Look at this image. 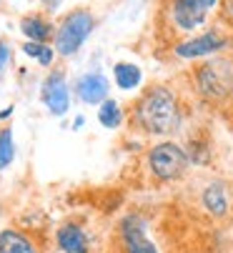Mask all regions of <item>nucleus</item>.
<instances>
[{"label": "nucleus", "instance_id": "f257e3e1", "mask_svg": "<svg viewBox=\"0 0 233 253\" xmlns=\"http://www.w3.org/2000/svg\"><path fill=\"white\" fill-rule=\"evenodd\" d=\"M136 123L153 135L173 133L181 126V108L176 95L163 85L150 88L136 105Z\"/></svg>", "mask_w": 233, "mask_h": 253}, {"label": "nucleus", "instance_id": "f03ea898", "mask_svg": "<svg viewBox=\"0 0 233 253\" xmlns=\"http://www.w3.org/2000/svg\"><path fill=\"white\" fill-rule=\"evenodd\" d=\"M198 93L208 100H223L233 93V65L228 60H211L196 70Z\"/></svg>", "mask_w": 233, "mask_h": 253}, {"label": "nucleus", "instance_id": "7ed1b4c3", "mask_svg": "<svg viewBox=\"0 0 233 253\" xmlns=\"http://www.w3.org/2000/svg\"><path fill=\"white\" fill-rule=\"evenodd\" d=\"M148 168L158 180H176L188 168V153L178 143H171V140L158 143L148 153Z\"/></svg>", "mask_w": 233, "mask_h": 253}, {"label": "nucleus", "instance_id": "20e7f679", "mask_svg": "<svg viewBox=\"0 0 233 253\" xmlns=\"http://www.w3.org/2000/svg\"><path fill=\"white\" fill-rule=\"evenodd\" d=\"M93 23L95 20L88 10H73L70 15H65L55 33V50L60 55H73L93 33Z\"/></svg>", "mask_w": 233, "mask_h": 253}, {"label": "nucleus", "instance_id": "39448f33", "mask_svg": "<svg viewBox=\"0 0 233 253\" xmlns=\"http://www.w3.org/2000/svg\"><path fill=\"white\" fill-rule=\"evenodd\" d=\"M121 243L123 253H158L155 246L145 238V226L138 215H128L121 223Z\"/></svg>", "mask_w": 233, "mask_h": 253}, {"label": "nucleus", "instance_id": "423d86ee", "mask_svg": "<svg viewBox=\"0 0 233 253\" xmlns=\"http://www.w3.org/2000/svg\"><path fill=\"white\" fill-rule=\"evenodd\" d=\"M43 100L48 105V111L53 116H65L68 105H70V95H68V83L60 73L48 76V81L43 83Z\"/></svg>", "mask_w": 233, "mask_h": 253}, {"label": "nucleus", "instance_id": "0eeeda50", "mask_svg": "<svg viewBox=\"0 0 233 253\" xmlns=\"http://www.w3.org/2000/svg\"><path fill=\"white\" fill-rule=\"evenodd\" d=\"M221 48H226V41L218 33H203V35H198V38H193L188 43H181L176 48V55H181V58H201V55H211Z\"/></svg>", "mask_w": 233, "mask_h": 253}, {"label": "nucleus", "instance_id": "6e6552de", "mask_svg": "<svg viewBox=\"0 0 233 253\" xmlns=\"http://www.w3.org/2000/svg\"><path fill=\"white\" fill-rule=\"evenodd\" d=\"M206 18V8L201 0H173V20L181 30L198 28Z\"/></svg>", "mask_w": 233, "mask_h": 253}, {"label": "nucleus", "instance_id": "1a4fd4ad", "mask_svg": "<svg viewBox=\"0 0 233 253\" xmlns=\"http://www.w3.org/2000/svg\"><path fill=\"white\" fill-rule=\"evenodd\" d=\"M75 90H78V95H81L83 103L98 105V103L108 100V90H110V88H108L105 76H100V73H88V76H83L81 81H78Z\"/></svg>", "mask_w": 233, "mask_h": 253}, {"label": "nucleus", "instance_id": "9d476101", "mask_svg": "<svg viewBox=\"0 0 233 253\" xmlns=\"http://www.w3.org/2000/svg\"><path fill=\"white\" fill-rule=\"evenodd\" d=\"M55 241L63 253H88V238H86L83 228L75 223H65L63 228H58Z\"/></svg>", "mask_w": 233, "mask_h": 253}, {"label": "nucleus", "instance_id": "9b49d317", "mask_svg": "<svg viewBox=\"0 0 233 253\" xmlns=\"http://www.w3.org/2000/svg\"><path fill=\"white\" fill-rule=\"evenodd\" d=\"M0 253H41V248L28 233L18 228H5L0 231Z\"/></svg>", "mask_w": 233, "mask_h": 253}, {"label": "nucleus", "instance_id": "f8f14e48", "mask_svg": "<svg viewBox=\"0 0 233 253\" xmlns=\"http://www.w3.org/2000/svg\"><path fill=\"white\" fill-rule=\"evenodd\" d=\"M201 201H203V208L213 215H226L228 213V191H226L223 183H218V180L206 186Z\"/></svg>", "mask_w": 233, "mask_h": 253}, {"label": "nucleus", "instance_id": "ddd939ff", "mask_svg": "<svg viewBox=\"0 0 233 253\" xmlns=\"http://www.w3.org/2000/svg\"><path fill=\"white\" fill-rule=\"evenodd\" d=\"M113 76H115V85L123 88V90L138 88L140 85V78H143L140 68L133 65V63H118V65H115V70H113Z\"/></svg>", "mask_w": 233, "mask_h": 253}, {"label": "nucleus", "instance_id": "4468645a", "mask_svg": "<svg viewBox=\"0 0 233 253\" xmlns=\"http://www.w3.org/2000/svg\"><path fill=\"white\" fill-rule=\"evenodd\" d=\"M20 30L28 35L30 41H35V43H46L48 38H50V25L43 20V18H38V15H28V18H23V23H20Z\"/></svg>", "mask_w": 233, "mask_h": 253}, {"label": "nucleus", "instance_id": "2eb2a0df", "mask_svg": "<svg viewBox=\"0 0 233 253\" xmlns=\"http://www.w3.org/2000/svg\"><path fill=\"white\" fill-rule=\"evenodd\" d=\"M98 121H100V126L103 128H118L121 123H123V113H121V105L115 103V100H103L100 103V111H98Z\"/></svg>", "mask_w": 233, "mask_h": 253}, {"label": "nucleus", "instance_id": "dca6fc26", "mask_svg": "<svg viewBox=\"0 0 233 253\" xmlns=\"http://www.w3.org/2000/svg\"><path fill=\"white\" fill-rule=\"evenodd\" d=\"M15 158V146H13V133L10 128L0 130V170H5Z\"/></svg>", "mask_w": 233, "mask_h": 253}, {"label": "nucleus", "instance_id": "f3484780", "mask_svg": "<svg viewBox=\"0 0 233 253\" xmlns=\"http://www.w3.org/2000/svg\"><path fill=\"white\" fill-rule=\"evenodd\" d=\"M23 53L30 55V58H38L43 65H50L53 63V48H48L46 43H35V41H28L23 45Z\"/></svg>", "mask_w": 233, "mask_h": 253}, {"label": "nucleus", "instance_id": "a211bd4d", "mask_svg": "<svg viewBox=\"0 0 233 253\" xmlns=\"http://www.w3.org/2000/svg\"><path fill=\"white\" fill-rule=\"evenodd\" d=\"M8 55H10L8 45H5V43H0V68H3V65L8 63Z\"/></svg>", "mask_w": 233, "mask_h": 253}, {"label": "nucleus", "instance_id": "6ab92c4d", "mask_svg": "<svg viewBox=\"0 0 233 253\" xmlns=\"http://www.w3.org/2000/svg\"><path fill=\"white\" fill-rule=\"evenodd\" d=\"M223 15L233 20V0H223Z\"/></svg>", "mask_w": 233, "mask_h": 253}, {"label": "nucleus", "instance_id": "aec40b11", "mask_svg": "<svg viewBox=\"0 0 233 253\" xmlns=\"http://www.w3.org/2000/svg\"><path fill=\"white\" fill-rule=\"evenodd\" d=\"M43 3H46V5L50 8V10H55V8L60 5V0H43Z\"/></svg>", "mask_w": 233, "mask_h": 253}, {"label": "nucleus", "instance_id": "412c9836", "mask_svg": "<svg viewBox=\"0 0 233 253\" xmlns=\"http://www.w3.org/2000/svg\"><path fill=\"white\" fill-rule=\"evenodd\" d=\"M13 113V108H5V111H0V118H8Z\"/></svg>", "mask_w": 233, "mask_h": 253}, {"label": "nucleus", "instance_id": "4be33fe9", "mask_svg": "<svg viewBox=\"0 0 233 253\" xmlns=\"http://www.w3.org/2000/svg\"><path fill=\"white\" fill-rule=\"evenodd\" d=\"M201 3H203V8H211V5L216 3V0H201Z\"/></svg>", "mask_w": 233, "mask_h": 253}]
</instances>
